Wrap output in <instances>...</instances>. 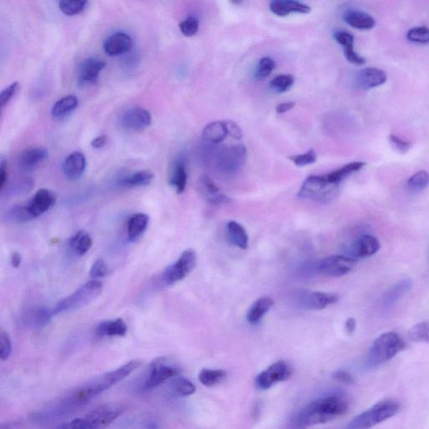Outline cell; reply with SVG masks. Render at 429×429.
I'll use <instances>...</instances> for the list:
<instances>
[{"mask_svg":"<svg viewBox=\"0 0 429 429\" xmlns=\"http://www.w3.org/2000/svg\"><path fill=\"white\" fill-rule=\"evenodd\" d=\"M141 365L142 362L139 360H131L115 371L76 387L53 406L58 408L64 415H69L76 408L89 404L110 387L122 382Z\"/></svg>","mask_w":429,"mask_h":429,"instance_id":"1","label":"cell"},{"mask_svg":"<svg viewBox=\"0 0 429 429\" xmlns=\"http://www.w3.org/2000/svg\"><path fill=\"white\" fill-rule=\"evenodd\" d=\"M348 410L349 402L343 396L322 397L302 410L298 417V424L301 427H310L326 424L347 415Z\"/></svg>","mask_w":429,"mask_h":429,"instance_id":"2","label":"cell"},{"mask_svg":"<svg viewBox=\"0 0 429 429\" xmlns=\"http://www.w3.org/2000/svg\"><path fill=\"white\" fill-rule=\"evenodd\" d=\"M407 347L405 340L396 332H386L372 344L367 356V367L375 368L393 360Z\"/></svg>","mask_w":429,"mask_h":429,"instance_id":"3","label":"cell"},{"mask_svg":"<svg viewBox=\"0 0 429 429\" xmlns=\"http://www.w3.org/2000/svg\"><path fill=\"white\" fill-rule=\"evenodd\" d=\"M399 410V402L393 399H383L354 417L348 424L347 428L367 429L374 427L396 415Z\"/></svg>","mask_w":429,"mask_h":429,"instance_id":"4","label":"cell"},{"mask_svg":"<svg viewBox=\"0 0 429 429\" xmlns=\"http://www.w3.org/2000/svg\"><path fill=\"white\" fill-rule=\"evenodd\" d=\"M124 408L119 405H104L94 409L82 419H76L62 425L60 428L93 429L102 428L108 426L117 417L122 415Z\"/></svg>","mask_w":429,"mask_h":429,"instance_id":"5","label":"cell"},{"mask_svg":"<svg viewBox=\"0 0 429 429\" xmlns=\"http://www.w3.org/2000/svg\"><path fill=\"white\" fill-rule=\"evenodd\" d=\"M102 283L97 280L89 281L79 288L73 294L60 301L53 309L54 314H58L67 311L80 309L96 301L102 291Z\"/></svg>","mask_w":429,"mask_h":429,"instance_id":"6","label":"cell"},{"mask_svg":"<svg viewBox=\"0 0 429 429\" xmlns=\"http://www.w3.org/2000/svg\"><path fill=\"white\" fill-rule=\"evenodd\" d=\"M196 253L192 248L186 249L182 253L179 259L169 266L162 275V279L167 286L183 280L195 268L196 265Z\"/></svg>","mask_w":429,"mask_h":429,"instance_id":"7","label":"cell"},{"mask_svg":"<svg viewBox=\"0 0 429 429\" xmlns=\"http://www.w3.org/2000/svg\"><path fill=\"white\" fill-rule=\"evenodd\" d=\"M248 151L244 144H237L220 152L216 158V166L220 172L231 174L238 172L245 165Z\"/></svg>","mask_w":429,"mask_h":429,"instance_id":"8","label":"cell"},{"mask_svg":"<svg viewBox=\"0 0 429 429\" xmlns=\"http://www.w3.org/2000/svg\"><path fill=\"white\" fill-rule=\"evenodd\" d=\"M337 185L329 183L325 174L322 176H310L306 178L299 189V198L321 200L327 197L336 191Z\"/></svg>","mask_w":429,"mask_h":429,"instance_id":"9","label":"cell"},{"mask_svg":"<svg viewBox=\"0 0 429 429\" xmlns=\"http://www.w3.org/2000/svg\"><path fill=\"white\" fill-rule=\"evenodd\" d=\"M291 374L290 365L284 360H279L258 374L255 384L258 389L268 390L276 383L287 381Z\"/></svg>","mask_w":429,"mask_h":429,"instance_id":"10","label":"cell"},{"mask_svg":"<svg viewBox=\"0 0 429 429\" xmlns=\"http://www.w3.org/2000/svg\"><path fill=\"white\" fill-rule=\"evenodd\" d=\"M181 373L179 368L166 365L164 358H159L150 364L149 375L144 382V390H151L161 386L168 380Z\"/></svg>","mask_w":429,"mask_h":429,"instance_id":"11","label":"cell"},{"mask_svg":"<svg viewBox=\"0 0 429 429\" xmlns=\"http://www.w3.org/2000/svg\"><path fill=\"white\" fill-rule=\"evenodd\" d=\"M358 261L356 258L343 255H333L321 261L318 269L323 275L339 278L347 275L356 268Z\"/></svg>","mask_w":429,"mask_h":429,"instance_id":"12","label":"cell"},{"mask_svg":"<svg viewBox=\"0 0 429 429\" xmlns=\"http://www.w3.org/2000/svg\"><path fill=\"white\" fill-rule=\"evenodd\" d=\"M196 187L200 196L210 204L218 206V205H225L231 201L230 197L220 189L207 174H203L199 178Z\"/></svg>","mask_w":429,"mask_h":429,"instance_id":"13","label":"cell"},{"mask_svg":"<svg viewBox=\"0 0 429 429\" xmlns=\"http://www.w3.org/2000/svg\"><path fill=\"white\" fill-rule=\"evenodd\" d=\"M120 124L129 130H143L152 124V116L146 108L135 106L123 112L120 117Z\"/></svg>","mask_w":429,"mask_h":429,"instance_id":"14","label":"cell"},{"mask_svg":"<svg viewBox=\"0 0 429 429\" xmlns=\"http://www.w3.org/2000/svg\"><path fill=\"white\" fill-rule=\"evenodd\" d=\"M54 315V310L48 308L34 307L21 315V321L25 328L39 329L48 325Z\"/></svg>","mask_w":429,"mask_h":429,"instance_id":"15","label":"cell"},{"mask_svg":"<svg viewBox=\"0 0 429 429\" xmlns=\"http://www.w3.org/2000/svg\"><path fill=\"white\" fill-rule=\"evenodd\" d=\"M105 67L106 62L100 59L91 58L83 60L78 69L79 84L86 86L96 83Z\"/></svg>","mask_w":429,"mask_h":429,"instance_id":"16","label":"cell"},{"mask_svg":"<svg viewBox=\"0 0 429 429\" xmlns=\"http://www.w3.org/2000/svg\"><path fill=\"white\" fill-rule=\"evenodd\" d=\"M132 38L124 32L113 34L104 43V51L109 56L126 54L132 50Z\"/></svg>","mask_w":429,"mask_h":429,"instance_id":"17","label":"cell"},{"mask_svg":"<svg viewBox=\"0 0 429 429\" xmlns=\"http://www.w3.org/2000/svg\"><path fill=\"white\" fill-rule=\"evenodd\" d=\"M56 202V194L48 189H40L33 196L27 206L34 218L43 215L55 206Z\"/></svg>","mask_w":429,"mask_h":429,"instance_id":"18","label":"cell"},{"mask_svg":"<svg viewBox=\"0 0 429 429\" xmlns=\"http://www.w3.org/2000/svg\"><path fill=\"white\" fill-rule=\"evenodd\" d=\"M387 80L386 71L375 67H367L356 75V85L362 90H370L384 84Z\"/></svg>","mask_w":429,"mask_h":429,"instance_id":"19","label":"cell"},{"mask_svg":"<svg viewBox=\"0 0 429 429\" xmlns=\"http://www.w3.org/2000/svg\"><path fill=\"white\" fill-rule=\"evenodd\" d=\"M338 301L335 294L324 293V292H305L301 298L303 308L308 310H321Z\"/></svg>","mask_w":429,"mask_h":429,"instance_id":"20","label":"cell"},{"mask_svg":"<svg viewBox=\"0 0 429 429\" xmlns=\"http://www.w3.org/2000/svg\"><path fill=\"white\" fill-rule=\"evenodd\" d=\"M269 9L280 17L288 16L291 14H309L311 8L299 0H272Z\"/></svg>","mask_w":429,"mask_h":429,"instance_id":"21","label":"cell"},{"mask_svg":"<svg viewBox=\"0 0 429 429\" xmlns=\"http://www.w3.org/2000/svg\"><path fill=\"white\" fill-rule=\"evenodd\" d=\"M381 248V244L377 237L371 235H363L356 239L351 246L352 257L365 258L375 255Z\"/></svg>","mask_w":429,"mask_h":429,"instance_id":"22","label":"cell"},{"mask_svg":"<svg viewBox=\"0 0 429 429\" xmlns=\"http://www.w3.org/2000/svg\"><path fill=\"white\" fill-rule=\"evenodd\" d=\"M413 287V281L410 279H404L395 284L394 286L387 290L383 294L380 305L384 310H389L401 301V299L408 293Z\"/></svg>","mask_w":429,"mask_h":429,"instance_id":"23","label":"cell"},{"mask_svg":"<svg viewBox=\"0 0 429 429\" xmlns=\"http://www.w3.org/2000/svg\"><path fill=\"white\" fill-rule=\"evenodd\" d=\"M86 167L85 155L81 152L76 151L68 155L63 163L65 176L70 181L80 179L84 174Z\"/></svg>","mask_w":429,"mask_h":429,"instance_id":"24","label":"cell"},{"mask_svg":"<svg viewBox=\"0 0 429 429\" xmlns=\"http://www.w3.org/2000/svg\"><path fill=\"white\" fill-rule=\"evenodd\" d=\"M334 38L343 47L345 58L349 62L356 66H362L366 63V59L355 51V37L351 33L344 32V30H338L334 33Z\"/></svg>","mask_w":429,"mask_h":429,"instance_id":"25","label":"cell"},{"mask_svg":"<svg viewBox=\"0 0 429 429\" xmlns=\"http://www.w3.org/2000/svg\"><path fill=\"white\" fill-rule=\"evenodd\" d=\"M48 157V151L44 148H30L22 152L19 158V166L21 170H30L35 169Z\"/></svg>","mask_w":429,"mask_h":429,"instance_id":"26","label":"cell"},{"mask_svg":"<svg viewBox=\"0 0 429 429\" xmlns=\"http://www.w3.org/2000/svg\"><path fill=\"white\" fill-rule=\"evenodd\" d=\"M343 19L349 25L358 30H371L374 28L375 25V21L373 17L360 10H350L345 11Z\"/></svg>","mask_w":429,"mask_h":429,"instance_id":"27","label":"cell"},{"mask_svg":"<svg viewBox=\"0 0 429 429\" xmlns=\"http://www.w3.org/2000/svg\"><path fill=\"white\" fill-rule=\"evenodd\" d=\"M273 305H275V301L271 298L262 297L257 299L250 307L248 314H246V320L251 325L259 324L266 314L272 309Z\"/></svg>","mask_w":429,"mask_h":429,"instance_id":"28","label":"cell"},{"mask_svg":"<svg viewBox=\"0 0 429 429\" xmlns=\"http://www.w3.org/2000/svg\"><path fill=\"white\" fill-rule=\"evenodd\" d=\"M127 332L128 326L122 318L102 321L95 330L96 335L100 337L124 336Z\"/></svg>","mask_w":429,"mask_h":429,"instance_id":"29","label":"cell"},{"mask_svg":"<svg viewBox=\"0 0 429 429\" xmlns=\"http://www.w3.org/2000/svg\"><path fill=\"white\" fill-rule=\"evenodd\" d=\"M227 237L231 244L242 250L248 249L249 237L246 230L240 223L231 221L227 225Z\"/></svg>","mask_w":429,"mask_h":429,"instance_id":"30","label":"cell"},{"mask_svg":"<svg viewBox=\"0 0 429 429\" xmlns=\"http://www.w3.org/2000/svg\"><path fill=\"white\" fill-rule=\"evenodd\" d=\"M365 165L366 163L360 161L349 163V164L340 167V169L325 174V176L329 183L338 186L352 174L360 172Z\"/></svg>","mask_w":429,"mask_h":429,"instance_id":"31","label":"cell"},{"mask_svg":"<svg viewBox=\"0 0 429 429\" xmlns=\"http://www.w3.org/2000/svg\"><path fill=\"white\" fill-rule=\"evenodd\" d=\"M169 183L172 185L177 194H182L185 191L187 184V172H186L185 163L176 161L170 170Z\"/></svg>","mask_w":429,"mask_h":429,"instance_id":"32","label":"cell"},{"mask_svg":"<svg viewBox=\"0 0 429 429\" xmlns=\"http://www.w3.org/2000/svg\"><path fill=\"white\" fill-rule=\"evenodd\" d=\"M149 216L143 213H137L131 216L128 222V237L129 241L137 240L146 231L149 226Z\"/></svg>","mask_w":429,"mask_h":429,"instance_id":"33","label":"cell"},{"mask_svg":"<svg viewBox=\"0 0 429 429\" xmlns=\"http://www.w3.org/2000/svg\"><path fill=\"white\" fill-rule=\"evenodd\" d=\"M227 135H229L224 121H215L208 124L202 132L203 139L209 143L215 144L224 141Z\"/></svg>","mask_w":429,"mask_h":429,"instance_id":"34","label":"cell"},{"mask_svg":"<svg viewBox=\"0 0 429 429\" xmlns=\"http://www.w3.org/2000/svg\"><path fill=\"white\" fill-rule=\"evenodd\" d=\"M154 178V174L147 170L128 174L127 176L121 178L119 184L123 187L136 188L149 185Z\"/></svg>","mask_w":429,"mask_h":429,"instance_id":"35","label":"cell"},{"mask_svg":"<svg viewBox=\"0 0 429 429\" xmlns=\"http://www.w3.org/2000/svg\"><path fill=\"white\" fill-rule=\"evenodd\" d=\"M93 239L86 231H79L70 239L69 246L72 252L78 256L85 255L93 246Z\"/></svg>","mask_w":429,"mask_h":429,"instance_id":"36","label":"cell"},{"mask_svg":"<svg viewBox=\"0 0 429 429\" xmlns=\"http://www.w3.org/2000/svg\"><path fill=\"white\" fill-rule=\"evenodd\" d=\"M78 106V100L73 95L64 97L56 102L51 109V115L55 119H63L73 111Z\"/></svg>","mask_w":429,"mask_h":429,"instance_id":"37","label":"cell"},{"mask_svg":"<svg viewBox=\"0 0 429 429\" xmlns=\"http://www.w3.org/2000/svg\"><path fill=\"white\" fill-rule=\"evenodd\" d=\"M5 218L7 222L12 223L28 222L35 219L32 212H30L27 205H26V206L17 205V206L11 207L10 210L6 212Z\"/></svg>","mask_w":429,"mask_h":429,"instance_id":"38","label":"cell"},{"mask_svg":"<svg viewBox=\"0 0 429 429\" xmlns=\"http://www.w3.org/2000/svg\"><path fill=\"white\" fill-rule=\"evenodd\" d=\"M227 372L223 370L204 369L200 371L198 378L201 384L211 387L219 384L226 378Z\"/></svg>","mask_w":429,"mask_h":429,"instance_id":"39","label":"cell"},{"mask_svg":"<svg viewBox=\"0 0 429 429\" xmlns=\"http://www.w3.org/2000/svg\"><path fill=\"white\" fill-rule=\"evenodd\" d=\"M89 0H60V10L67 16H74L82 12Z\"/></svg>","mask_w":429,"mask_h":429,"instance_id":"40","label":"cell"},{"mask_svg":"<svg viewBox=\"0 0 429 429\" xmlns=\"http://www.w3.org/2000/svg\"><path fill=\"white\" fill-rule=\"evenodd\" d=\"M294 83V78L292 75H279L270 82V89L276 93H284L290 91Z\"/></svg>","mask_w":429,"mask_h":429,"instance_id":"41","label":"cell"},{"mask_svg":"<svg viewBox=\"0 0 429 429\" xmlns=\"http://www.w3.org/2000/svg\"><path fill=\"white\" fill-rule=\"evenodd\" d=\"M172 389L178 396L187 397L196 393V386L191 381L183 377L174 378L172 384Z\"/></svg>","mask_w":429,"mask_h":429,"instance_id":"42","label":"cell"},{"mask_svg":"<svg viewBox=\"0 0 429 429\" xmlns=\"http://www.w3.org/2000/svg\"><path fill=\"white\" fill-rule=\"evenodd\" d=\"M409 337L416 343L429 344V322H419L409 330Z\"/></svg>","mask_w":429,"mask_h":429,"instance_id":"43","label":"cell"},{"mask_svg":"<svg viewBox=\"0 0 429 429\" xmlns=\"http://www.w3.org/2000/svg\"><path fill=\"white\" fill-rule=\"evenodd\" d=\"M407 185L413 192L424 191L429 185V174L425 170H421L409 178Z\"/></svg>","mask_w":429,"mask_h":429,"instance_id":"44","label":"cell"},{"mask_svg":"<svg viewBox=\"0 0 429 429\" xmlns=\"http://www.w3.org/2000/svg\"><path fill=\"white\" fill-rule=\"evenodd\" d=\"M276 68L275 60L270 58H264L258 62L255 72V77L258 80H264L270 76Z\"/></svg>","mask_w":429,"mask_h":429,"instance_id":"45","label":"cell"},{"mask_svg":"<svg viewBox=\"0 0 429 429\" xmlns=\"http://www.w3.org/2000/svg\"><path fill=\"white\" fill-rule=\"evenodd\" d=\"M407 38L413 43L428 44L429 43V28L426 26L413 28L408 32Z\"/></svg>","mask_w":429,"mask_h":429,"instance_id":"46","label":"cell"},{"mask_svg":"<svg viewBox=\"0 0 429 429\" xmlns=\"http://www.w3.org/2000/svg\"><path fill=\"white\" fill-rule=\"evenodd\" d=\"M288 159L296 166L303 167L314 164L317 161V154L314 150L311 149L305 154L291 155Z\"/></svg>","mask_w":429,"mask_h":429,"instance_id":"47","label":"cell"},{"mask_svg":"<svg viewBox=\"0 0 429 429\" xmlns=\"http://www.w3.org/2000/svg\"><path fill=\"white\" fill-rule=\"evenodd\" d=\"M181 32L186 37L196 36L199 30V21L196 17L189 16L181 22L179 25Z\"/></svg>","mask_w":429,"mask_h":429,"instance_id":"48","label":"cell"},{"mask_svg":"<svg viewBox=\"0 0 429 429\" xmlns=\"http://www.w3.org/2000/svg\"><path fill=\"white\" fill-rule=\"evenodd\" d=\"M20 89V83L14 82L2 91L1 93H0V106H1L2 109L9 104V102L13 100V97L18 93Z\"/></svg>","mask_w":429,"mask_h":429,"instance_id":"49","label":"cell"},{"mask_svg":"<svg viewBox=\"0 0 429 429\" xmlns=\"http://www.w3.org/2000/svg\"><path fill=\"white\" fill-rule=\"evenodd\" d=\"M12 351V344H11L9 334L1 329L0 332V358L2 360L9 359Z\"/></svg>","mask_w":429,"mask_h":429,"instance_id":"50","label":"cell"},{"mask_svg":"<svg viewBox=\"0 0 429 429\" xmlns=\"http://www.w3.org/2000/svg\"><path fill=\"white\" fill-rule=\"evenodd\" d=\"M108 272V265L106 264L104 259L100 258V259L94 262L92 268H91L90 277L93 279L102 278V277L107 275Z\"/></svg>","mask_w":429,"mask_h":429,"instance_id":"51","label":"cell"},{"mask_svg":"<svg viewBox=\"0 0 429 429\" xmlns=\"http://www.w3.org/2000/svg\"><path fill=\"white\" fill-rule=\"evenodd\" d=\"M391 146L393 148L394 150L398 152L400 154H406L411 149V143L406 141L404 139L398 138L395 135H390L389 137Z\"/></svg>","mask_w":429,"mask_h":429,"instance_id":"52","label":"cell"},{"mask_svg":"<svg viewBox=\"0 0 429 429\" xmlns=\"http://www.w3.org/2000/svg\"><path fill=\"white\" fill-rule=\"evenodd\" d=\"M34 181L30 178H25L12 186L10 192L15 194H23L29 192L33 188Z\"/></svg>","mask_w":429,"mask_h":429,"instance_id":"53","label":"cell"},{"mask_svg":"<svg viewBox=\"0 0 429 429\" xmlns=\"http://www.w3.org/2000/svg\"><path fill=\"white\" fill-rule=\"evenodd\" d=\"M224 123H225L226 125L227 135L231 136V138H233L234 139H242L244 134H242V128L237 124L231 120H225L224 121Z\"/></svg>","mask_w":429,"mask_h":429,"instance_id":"54","label":"cell"},{"mask_svg":"<svg viewBox=\"0 0 429 429\" xmlns=\"http://www.w3.org/2000/svg\"><path fill=\"white\" fill-rule=\"evenodd\" d=\"M333 378L336 381L345 383V384H352V383L354 382V378H353L351 374L349 373L347 371H337L333 374Z\"/></svg>","mask_w":429,"mask_h":429,"instance_id":"55","label":"cell"},{"mask_svg":"<svg viewBox=\"0 0 429 429\" xmlns=\"http://www.w3.org/2000/svg\"><path fill=\"white\" fill-rule=\"evenodd\" d=\"M8 180V169L5 159H1L0 161V189L5 187Z\"/></svg>","mask_w":429,"mask_h":429,"instance_id":"56","label":"cell"},{"mask_svg":"<svg viewBox=\"0 0 429 429\" xmlns=\"http://www.w3.org/2000/svg\"><path fill=\"white\" fill-rule=\"evenodd\" d=\"M295 102H283V104H280L277 106L276 112L278 113H287L288 111H290L291 109H293L295 107Z\"/></svg>","mask_w":429,"mask_h":429,"instance_id":"57","label":"cell"},{"mask_svg":"<svg viewBox=\"0 0 429 429\" xmlns=\"http://www.w3.org/2000/svg\"><path fill=\"white\" fill-rule=\"evenodd\" d=\"M106 143H107V137L105 135L97 137V138H95L92 143H91V144H92V147L94 148V149L97 150L104 148L106 146Z\"/></svg>","mask_w":429,"mask_h":429,"instance_id":"58","label":"cell"},{"mask_svg":"<svg viewBox=\"0 0 429 429\" xmlns=\"http://www.w3.org/2000/svg\"><path fill=\"white\" fill-rule=\"evenodd\" d=\"M345 330L349 335H352L355 332L356 328V321L354 318H349L345 324Z\"/></svg>","mask_w":429,"mask_h":429,"instance_id":"59","label":"cell"},{"mask_svg":"<svg viewBox=\"0 0 429 429\" xmlns=\"http://www.w3.org/2000/svg\"><path fill=\"white\" fill-rule=\"evenodd\" d=\"M11 264H12L14 268L20 267L21 264V256L20 253L15 252L12 254V256H11Z\"/></svg>","mask_w":429,"mask_h":429,"instance_id":"60","label":"cell"},{"mask_svg":"<svg viewBox=\"0 0 429 429\" xmlns=\"http://www.w3.org/2000/svg\"><path fill=\"white\" fill-rule=\"evenodd\" d=\"M231 3H236V5H239V3H241L244 0H231Z\"/></svg>","mask_w":429,"mask_h":429,"instance_id":"61","label":"cell"}]
</instances>
